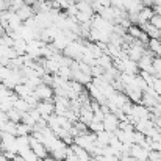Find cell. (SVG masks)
<instances>
[{
	"label": "cell",
	"instance_id": "1",
	"mask_svg": "<svg viewBox=\"0 0 161 161\" xmlns=\"http://www.w3.org/2000/svg\"><path fill=\"white\" fill-rule=\"evenodd\" d=\"M74 144L83 147L85 150H88L91 153L96 147V133L89 131V133H85V135H78V136L74 138Z\"/></svg>",
	"mask_w": 161,
	"mask_h": 161
},
{
	"label": "cell",
	"instance_id": "2",
	"mask_svg": "<svg viewBox=\"0 0 161 161\" xmlns=\"http://www.w3.org/2000/svg\"><path fill=\"white\" fill-rule=\"evenodd\" d=\"M153 53L147 49V52L146 55L138 61V67H139V70L141 72H149V74H153L155 75V72H153Z\"/></svg>",
	"mask_w": 161,
	"mask_h": 161
},
{
	"label": "cell",
	"instance_id": "3",
	"mask_svg": "<svg viewBox=\"0 0 161 161\" xmlns=\"http://www.w3.org/2000/svg\"><path fill=\"white\" fill-rule=\"evenodd\" d=\"M35 94L36 97L42 102V100H53L55 99V91L52 86H47L44 83H41L36 89H35Z\"/></svg>",
	"mask_w": 161,
	"mask_h": 161
},
{
	"label": "cell",
	"instance_id": "4",
	"mask_svg": "<svg viewBox=\"0 0 161 161\" xmlns=\"http://www.w3.org/2000/svg\"><path fill=\"white\" fill-rule=\"evenodd\" d=\"M119 117L113 113H108L105 114V119H103V127H105V131H109V133H116L119 130Z\"/></svg>",
	"mask_w": 161,
	"mask_h": 161
},
{
	"label": "cell",
	"instance_id": "5",
	"mask_svg": "<svg viewBox=\"0 0 161 161\" xmlns=\"http://www.w3.org/2000/svg\"><path fill=\"white\" fill-rule=\"evenodd\" d=\"M36 109L41 113L42 119H49L52 114H55V102L53 100H42L38 103Z\"/></svg>",
	"mask_w": 161,
	"mask_h": 161
},
{
	"label": "cell",
	"instance_id": "6",
	"mask_svg": "<svg viewBox=\"0 0 161 161\" xmlns=\"http://www.w3.org/2000/svg\"><path fill=\"white\" fill-rule=\"evenodd\" d=\"M130 157H133L136 161H149V150H146L142 146L133 144L130 150Z\"/></svg>",
	"mask_w": 161,
	"mask_h": 161
},
{
	"label": "cell",
	"instance_id": "7",
	"mask_svg": "<svg viewBox=\"0 0 161 161\" xmlns=\"http://www.w3.org/2000/svg\"><path fill=\"white\" fill-rule=\"evenodd\" d=\"M124 94L128 97V100H130L131 103H141L144 92H142L139 88H125Z\"/></svg>",
	"mask_w": 161,
	"mask_h": 161
},
{
	"label": "cell",
	"instance_id": "8",
	"mask_svg": "<svg viewBox=\"0 0 161 161\" xmlns=\"http://www.w3.org/2000/svg\"><path fill=\"white\" fill-rule=\"evenodd\" d=\"M80 122H83L85 125H89L92 120H94V111L91 109V105L89 107H81L80 109Z\"/></svg>",
	"mask_w": 161,
	"mask_h": 161
},
{
	"label": "cell",
	"instance_id": "9",
	"mask_svg": "<svg viewBox=\"0 0 161 161\" xmlns=\"http://www.w3.org/2000/svg\"><path fill=\"white\" fill-rule=\"evenodd\" d=\"M16 14L20 17L22 22H27L28 19L35 17V11H33V8H31L30 5H24L22 8H19V9L16 11Z\"/></svg>",
	"mask_w": 161,
	"mask_h": 161
},
{
	"label": "cell",
	"instance_id": "10",
	"mask_svg": "<svg viewBox=\"0 0 161 161\" xmlns=\"http://www.w3.org/2000/svg\"><path fill=\"white\" fill-rule=\"evenodd\" d=\"M70 149H72V152L78 157V160L80 161H88L91 157H92L88 150H85L83 147H80V146H77V144H72V146H70Z\"/></svg>",
	"mask_w": 161,
	"mask_h": 161
},
{
	"label": "cell",
	"instance_id": "11",
	"mask_svg": "<svg viewBox=\"0 0 161 161\" xmlns=\"http://www.w3.org/2000/svg\"><path fill=\"white\" fill-rule=\"evenodd\" d=\"M14 108H16L19 113H28V111L31 109V107L27 103V100H25V99H20V97H17V99H16V102H14Z\"/></svg>",
	"mask_w": 161,
	"mask_h": 161
},
{
	"label": "cell",
	"instance_id": "12",
	"mask_svg": "<svg viewBox=\"0 0 161 161\" xmlns=\"http://www.w3.org/2000/svg\"><path fill=\"white\" fill-rule=\"evenodd\" d=\"M6 116H8V120L9 122H14V124H20V120H22V113H19L16 108H13L11 111H8Z\"/></svg>",
	"mask_w": 161,
	"mask_h": 161
},
{
	"label": "cell",
	"instance_id": "13",
	"mask_svg": "<svg viewBox=\"0 0 161 161\" xmlns=\"http://www.w3.org/2000/svg\"><path fill=\"white\" fill-rule=\"evenodd\" d=\"M88 128H89V131L91 133H100V131H105V127H103V122H100V120H92L89 125H88Z\"/></svg>",
	"mask_w": 161,
	"mask_h": 161
},
{
	"label": "cell",
	"instance_id": "14",
	"mask_svg": "<svg viewBox=\"0 0 161 161\" xmlns=\"http://www.w3.org/2000/svg\"><path fill=\"white\" fill-rule=\"evenodd\" d=\"M33 133V128L30 125H25V124H17V136H30Z\"/></svg>",
	"mask_w": 161,
	"mask_h": 161
},
{
	"label": "cell",
	"instance_id": "15",
	"mask_svg": "<svg viewBox=\"0 0 161 161\" xmlns=\"http://www.w3.org/2000/svg\"><path fill=\"white\" fill-rule=\"evenodd\" d=\"M149 50L153 55H158V52L161 50V39H150L149 41Z\"/></svg>",
	"mask_w": 161,
	"mask_h": 161
},
{
	"label": "cell",
	"instance_id": "16",
	"mask_svg": "<svg viewBox=\"0 0 161 161\" xmlns=\"http://www.w3.org/2000/svg\"><path fill=\"white\" fill-rule=\"evenodd\" d=\"M22 124H25V125H30L31 128L36 125V120L33 119V116L30 114V113H22V120H20Z\"/></svg>",
	"mask_w": 161,
	"mask_h": 161
},
{
	"label": "cell",
	"instance_id": "17",
	"mask_svg": "<svg viewBox=\"0 0 161 161\" xmlns=\"http://www.w3.org/2000/svg\"><path fill=\"white\" fill-rule=\"evenodd\" d=\"M77 14H78V6H77V3L74 2V3H70V5L67 6L66 16H67V17H77Z\"/></svg>",
	"mask_w": 161,
	"mask_h": 161
},
{
	"label": "cell",
	"instance_id": "18",
	"mask_svg": "<svg viewBox=\"0 0 161 161\" xmlns=\"http://www.w3.org/2000/svg\"><path fill=\"white\" fill-rule=\"evenodd\" d=\"M149 161H161V152H158V150H150L149 152Z\"/></svg>",
	"mask_w": 161,
	"mask_h": 161
},
{
	"label": "cell",
	"instance_id": "19",
	"mask_svg": "<svg viewBox=\"0 0 161 161\" xmlns=\"http://www.w3.org/2000/svg\"><path fill=\"white\" fill-rule=\"evenodd\" d=\"M150 24H152L153 27H157V28H158V30L161 31V16H158V14H155V16L152 17Z\"/></svg>",
	"mask_w": 161,
	"mask_h": 161
},
{
	"label": "cell",
	"instance_id": "20",
	"mask_svg": "<svg viewBox=\"0 0 161 161\" xmlns=\"http://www.w3.org/2000/svg\"><path fill=\"white\" fill-rule=\"evenodd\" d=\"M152 89H153V91H155V92H157V94L161 97V78H157V81L153 83Z\"/></svg>",
	"mask_w": 161,
	"mask_h": 161
},
{
	"label": "cell",
	"instance_id": "21",
	"mask_svg": "<svg viewBox=\"0 0 161 161\" xmlns=\"http://www.w3.org/2000/svg\"><path fill=\"white\" fill-rule=\"evenodd\" d=\"M64 161H80V160H78V157H77V155L72 152V149H70V153L67 155V158H66Z\"/></svg>",
	"mask_w": 161,
	"mask_h": 161
},
{
	"label": "cell",
	"instance_id": "22",
	"mask_svg": "<svg viewBox=\"0 0 161 161\" xmlns=\"http://www.w3.org/2000/svg\"><path fill=\"white\" fill-rule=\"evenodd\" d=\"M153 11H155V14L161 16V5H155V6H153Z\"/></svg>",
	"mask_w": 161,
	"mask_h": 161
},
{
	"label": "cell",
	"instance_id": "23",
	"mask_svg": "<svg viewBox=\"0 0 161 161\" xmlns=\"http://www.w3.org/2000/svg\"><path fill=\"white\" fill-rule=\"evenodd\" d=\"M120 161H136L133 157H130V155H127V157H120Z\"/></svg>",
	"mask_w": 161,
	"mask_h": 161
},
{
	"label": "cell",
	"instance_id": "24",
	"mask_svg": "<svg viewBox=\"0 0 161 161\" xmlns=\"http://www.w3.org/2000/svg\"><path fill=\"white\" fill-rule=\"evenodd\" d=\"M0 161H9L8 158H6V157H5V153H3L2 150H0Z\"/></svg>",
	"mask_w": 161,
	"mask_h": 161
},
{
	"label": "cell",
	"instance_id": "25",
	"mask_svg": "<svg viewBox=\"0 0 161 161\" xmlns=\"http://www.w3.org/2000/svg\"><path fill=\"white\" fill-rule=\"evenodd\" d=\"M13 161H25V160H24V158H22L20 155H17V157H16V158H14Z\"/></svg>",
	"mask_w": 161,
	"mask_h": 161
},
{
	"label": "cell",
	"instance_id": "26",
	"mask_svg": "<svg viewBox=\"0 0 161 161\" xmlns=\"http://www.w3.org/2000/svg\"><path fill=\"white\" fill-rule=\"evenodd\" d=\"M152 2H153V6L155 5H161V0H152Z\"/></svg>",
	"mask_w": 161,
	"mask_h": 161
},
{
	"label": "cell",
	"instance_id": "27",
	"mask_svg": "<svg viewBox=\"0 0 161 161\" xmlns=\"http://www.w3.org/2000/svg\"><path fill=\"white\" fill-rule=\"evenodd\" d=\"M155 108H157V109L160 111V114H161V102H160V103H158V105H157V107H155Z\"/></svg>",
	"mask_w": 161,
	"mask_h": 161
}]
</instances>
